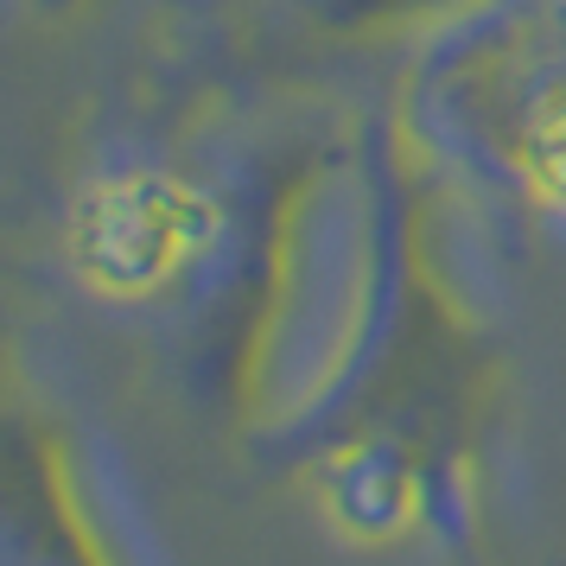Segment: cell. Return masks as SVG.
I'll return each mask as SVG.
<instances>
[{
	"label": "cell",
	"instance_id": "2",
	"mask_svg": "<svg viewBox=\"0 0 566 566\" xmlns=\"http://www.w3.org/2000/svg\"><path fill=\"white\" fill-rule=\"evenodd\" d=\"M7 566H115L83 515L64 439L32 420L7 433Z\"/></svg>",
	"mask_w": 566,
	"mask_h": 566
},
{
	"label": "cell",
	"instance_id": "3",
	"mask_svg": "<svg viewBox=\"0 0 566 566\" xmlns=\"http://www.w3.org/2000/svg\"><path fill=\"white\" fill-rule=\"evenodd\" d=\"M420 7H439V0H325L332 20H395V13H420Z\"/></svg>",
	"mask_w": 566,
	"mask_h": 566
},
{
	"label": "cell",
	"instance_id": "4",
	"mask_svg": "<svg viewBox=\"0 0 566 566\" xmlns=\"http://www.w3.org/2000/svg\"><path fill=\"white\" fill-rule=\"evenodd\" d=\"M45 7H77V0H45Z\"/></svg>",
	"mask_w": 566,
	"mask_h": 566
},
{
	"label": "cell",
	"instance_id": "1",
	"mask_svg": "<svg viewBox=\"0 0 566 566\" xmlns=\"http://www.w3.org/2000/svg\"><path fill=\"white\" fill-rule=\"evenodd\" d=\"M452 103L522 179L566 198V0H515L452 64Z\"/></svg>",
	"mask_w": 566,
	"mask_h": 566
}]
</instances>
